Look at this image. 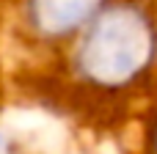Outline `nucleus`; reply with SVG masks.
Returning a JSON list of instances; mask_svg holds the SVG:
<instances>
[{
    "label": "nucleus",
    "mask_w": 157,
    "mask_h": 154,
    "mask_svg": "<svg viewBox=\"0 0 157 154\" xmlns=\"http://www.w3.org/2000/svg\"><path fill=\"white\" fill-rule=\"evenodd\" d=\"M157 61V19L138 0H113L77 39L75 74L99 91H124Z\"/></svg>",
    "instance_id": "obj_1"
},
{
    "label": "nucleus",
    "mask_w": 157,
    "mask_h": 154,
    "mask_svg": "<svg viewBox=\"0 0 157 154\" xmlns=\"http://www.w3.org/2000/svg\"><path fill=\"white\" fill-rule=\"evenodd\" d=\"M113 0H25L22 14L28 28L47 41L80 36Z\"/></svg>",
    "instance_id": "obj_2"
},
{
    "label": "nucleus",
    "mask_w": 157,
    "mask_h": 154,
    "mask_svg": "<svg viewBox=\"0 0 157 154\" xmlns=\"http://www.w3.org/2000/svg\"><path fill=\"white\" fill-rule=\"evenodd\" d=\"M152 154H157V116H155V124H152Z\"/></svg>",
    "instance_id": "obj_3"
},
{
    "label": "nucleus",
    "mask_w": 157,
    "mask_h": 154,
    "mask_svg": "<svg viewBox=\"0 0 157 154\" xmlns=\"http://www.w3.org/2000/svg\"><path fill=\"white\" fill-rule=\"evenodd\" d=\"M0 154H6V138H0Z\"/></svg>",
    "instance_id": "obj_4"
}]
</instances>
